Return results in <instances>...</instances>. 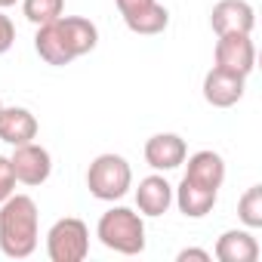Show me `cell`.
<instances>
[{"label": "cell", "mask_w": 262, "mask_h": 262, "mask_svg": "<svg viewBox=\"0 0 262 262\" xmlns=\"http://www.w3.org/2000/svg\"><path fill=\"white\" fill-rule=\"evenodd\" d=\"M99 43V28L83 16H59L56 22H47L37 28L34 50L47 65H71L74 59L93 53Z\"/></svg>", "instance_id": "obj_1"}, {"label": "cell", "mask_w": 262, "mask_h": 262, "mask_svg": "<svg viewBox=\"0 0 262 262\" xmlns=\"http://www.w3.org/2000/svg\"><path fill=\"white\" fill-rule=\"evenodd\" d=\"M37 204L28 194H10L0 204V250L10 259H28L37 250Z\"/></svg>", "instance_id": "obj_2"}, {"label": "cell", "mask_w": 262, "mask_h": 262, "mask_svg": "<svg viewBox=\"0 0 262 262\" xmlns=\"http://www.w3.org/2000/svg\"><path fill=\"white\" fill-rule=\"evenodd\" d=\"M96 237L114 253L139 256L145 250V222L129 207H111L108 213H102L96 225Z\"/></svg>", "instance_id": "obj_3"}, {"label": "cell", "mask_w": 262, "mask_h": 262, "mask_svg": "<svg viewBox=\"0 0 262 262\" xmlns=\"http://www.w3.org/2000/svg\"><path fill=\"white\" fill-rule=\"evenodd\" d=\"M133 185V170L120 155H99L86 170V188L96 201H120Z\"/></svg>", "instance_id": "obj_4"}, {"label": "cell", "mask_w": 262, "mask_h": 262, "mask_svg": "<svg viewBox=\"0 0 262 262\" xmlns=\"http://www.w3.org/2000/svg\"><path fill=\"white\" fill-rule=\"evenodd\" d=\"M90 253V228L77 216H65L53 222L47 234V256L53 262H80Z\"/></svg>", "instance_id": "obj_5"}, {"label": "cell", "mask_w": 262, "mask_h": 262, "mask_svg": "<svg viewBox=\"0 0 262 262\" xmlns=\"http://www.w3.org/2000/svg\"><path fill=\"white\" fill-rule=\"evenodd\" d=\"M114 4H117L123 25L133 34L155 37V34L167 31V25H170V13L158 0H114Z\"/></svg>", "instance_id": "obj_6"}, {"label": "cell", "mask_w": 262, "mask_h": 262, "mask_svg": "<svg viewBox=\"0 0 262 262\" xmlns=\"http://www.w3.org/2000/svg\"><path fill=\"white\" fill-rule=\"evenodd\" d=\"M213 59L219 68H228L234 74H250L256 68V43L253 34H219Z\"/></svg>", "instance_id": "obj_7"}, {"label": "cell", "mask_w": 262, "mask_h": 262, "mask_svg": "<svg viewBox=\"0 0 262 262\" xmlns=\"http://www.w3.org/2000/svg\"><path fill=\"white\" fill-rule=\"evenodd\" d=\"M10 164H13L16 182L31 185V188H34V185H43V182L50 179V173H53V158H50V151H47L43 145H37V142L16 145Z\"/></svg>", "instance_id": "obj_8"}, {"label": "cell", "mask_w": 262, "mask_h": 262, "mask_svg": "<svg viewBox=\"0 0 262 262\" xmlns=\"http://www.w3.org/2000/svg\"><path fill=\"white\" fill-rule=\"evenodd\" d=\"M210 25L219 34H253L256 28V10L247 0H219L210 13Z\"/></svg>", "instance_id": "obj_9"}, {"label": "cell", "mask_w": 262, "mask_h": 262, "mask_svg": "<svg viewBox=\"0 0 262 262\" xmlns=\"http://www.w3.org/2000/svg\"><path fill=\"white\" fill-rule=\"evenodd\" d=\"M244 74H234L228 68L213 65L204 77V99L213 108H231L244 99Z\"/></svg>", "instance_id": "obj_10"}, {"label": "cell", "mask_w": 262, "mask_h": 262, "mask_svg": "<svg viewBox=\"0 0 262 262\" xmlns=\"http://www.w3.org/2000/svg\"><path fill=\"white\" fill-rule=\"evenodd\" d=\"M185 158H188V145L176 133H158L145 142V164L151 170H164V173L176 170L185 164Z\"/></svg>", "instance_id": "obj_11"}, {"label": "cell", "mask_w": 262, "mask_h": 262, "mask_svg": "<svg viewBox=\"0 0 262 262\" xmlns=\"http://www.w3.org/2000/svg\"><path fill=\"white\" fill-rule=\"evenodd\" d=\"M37 117L28 111V108H0V139L7 145H25V142H34L37 139Z\"/></svg>", "instance_id": "obj_12"}, {"label": "cell", "mask_w": 262, "mask_h": 262, "mask_svg": "<svg viewBox=\"0 0 262 262\" xmlns=\"http://www.w3.org/2000/svg\"><path fill=\"white\" fill-rule=\"evenodd\" d=\"M185 179H191V182H198V185H204V188L219 191L222 182H225V161H222V155H216V151H210V148L194 151V155L188 158Z\"/></svg>", "instance_id": "obj_13"}, {"label": "cell", "mask_w": 262, "mask_h": 262, "mask_svg": "<svg viewBox=\"0 0 262 262\" xmlns=\"http://www.w3.org/2000/svg\"><path fill=\"white\" fill-rule=\"evenodd\" d=\"M173 204V185L164 176H145L136 188V207L142 216H164Z\"/></svg>", "instance_id": "obj_14"}, {"label": "cell", "mask_w": 262, "mask_h": 262, "mask_svg": "<svg viewBox=\"0 0 262 262\" xmlns=\"http://www.w3.org/2000/svg\"><path fill=\"white\" fill-rule=\"evenodd\" d=\"M216 194H219V191L204 188V185H198V182H191V179L182 176L179 188L173 191V201H176V207H179L182 216H188V219H204V216L216 207Z\"/></svg>", "instance_id": "obj_15"}, {"label": "cell", "mask_w": 262, "mask_h": 262, "mask_svg": "<svg viewBox=\"0 0 262 262\" xmlns=\"http://www.w3.org/2000/svg\"><path fill=\"white\" fill-rule=\"evenodd\" d=\"M216 259L219 262H256L259 241L250 234V228H231L216 241Z\"/></svg>", "instance_id": "obj_16"}, {"label": "cell", "mask_w": 262, "mask_h": 262, "mask_svg": "<svg viewBox=\"0 0 262 262\" xmlns=\"http://www.w3.org/2000/svg\"><path fill=\"white\" fill-rule=\"evenodd\" d=\"M22 13L31 25H47L65 16V0H22Z\"/></svg>", "instance_id": "obj_17"}, {"label": "cell", "mask_w": 262, "mask_h": 262, "mask_svg": "<svg viewBox=\"0 0 262 262\" xmlns=\"http://www.w3.org/2000/svg\"><path fill=\"white\" fill-rule=\"evenodd\" d=\"M237 219L253 231L262 228V185H250L244 198L237 201Z\"/></svg>", "instance_id": "obj_18"}, {"label": "cell", "mask_w": 262, "mask_h": 262, "mask_svg": "<svg viewBox=\"0 0 262 262\" xmlns=\"http://www.w3.org/2000/svg\"><path fill=\"white\" fill-rule=\"evenodd\" d=\"M10 194H16V173H13L10 158L0 155V204H4Z\"/></svg>", "instance_id": "obj_19"}, {"label": "cell", "mask_w": 262, "mask_h": 262, "mask_svg": "<svg viewBox=\"0 0 262 262\" xmlns=\"http://www.w3.org/2000/svg\"><path fill=\"white\" fill-rule=\"evenodd\" d=\"M16 43V25L10 22V16L0 13V56L10 53V47Z\"/></svg>", "instance_id": "obj_20"}, {"label": "cell", "mask_w": 262, "mask_h": 262, "mask_svg": "<svg viewBox=\"0 0 262 262\" xmlns=\"http://www.w3.org/2000/svg\"><path fill=\"white\" fill-rule=\"evenodd\" d=\"M179 262H188V259H198V262H210V253L207 250H198V247H185V250H179V256H176Z\"/></svg>", "instance_id": "obj_21"}, {"label": "cell", "mask_w": 262, "mask_h": 262, "mask_svg": "<svg viewBox=\"0 0 262 262\" xmlns=\"http://www.w3.org/2000/svg\"><path fill=\"white\" fill-rule=\"evenodd\" d=\"M13 4H19V0H0V10H7V7H13Z\"/></svg>", "instance_id": "obj_22"}, {"label": "cell", "mask_w": 262, "mask_h": 262, "mask_svg": "<svg viewBox=\"0 0 262 262\" xmlns=\"http://www.w3.org/2000/svg\"><path fill=\"white\" fill-rule=\"evenodd\" d=\"M0 108H4V102H0Z\"/></svg>", "instance_id": "obj_23"}]
</instances>
